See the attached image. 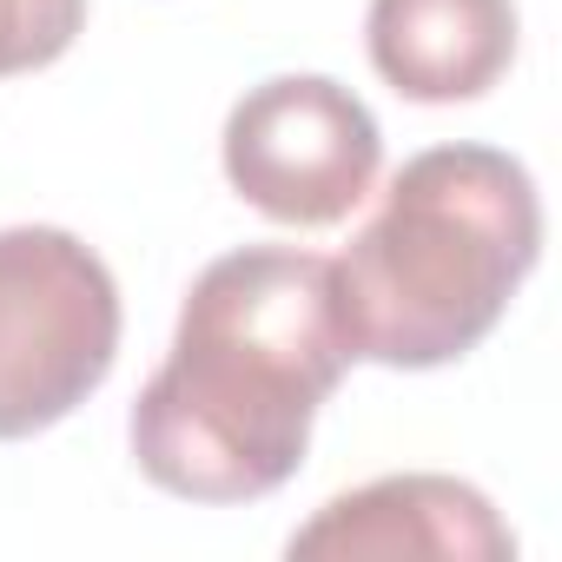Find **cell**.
Returning <instances> with one entry per match:
<instances>
[{
    "label": "cell",
    "instance_id": "1",
    "mask_svg": "<svg viewBox=\"0 0 562 562\" xmlns=\"http://www.w3.org/2000/svg\"><path fill=\"white\" fill-rule=\"evenodd\" d=\"M345 371L351 345L331 258L299 245L212 258L179 305L166 364L126 417L139 476L186 503H258L285 490Z\"/></svg>",
    "mask_w": 562,
    "mask_h": 562
},
{
    "label": "cell",
    "instance_id": "2",
    "mask_svg": "<svg viewBox=\"0 0 562 562\" xmlns=\"http://www.w3.org/2000/svg\"><path fill=\"white\" fill-rule=\"evenodd\" d=\"M542 258V199L496 146H430L404 159L378 212L331 258L351 358L437 371L470 358Z\"/></svg>",
    "mask_w": 562,
    "mask_h": 562
},
{
    "label": "cell",
    "instance_id": "3",
    "mask_svg": "<svg viewBox=\"0 0 562 562\" xmlns=\"http://www.w3.org/2000/svg\"><path fill=\"white\" fill-rule=\"evenodd\" d=\"M120 358V285L60 225L0 232V443L74 417Z\"/></svg>",
    "mask_w": 562,
    "mask_h": 562
},
{
    "label": "cell",
    "instance_id": "4",
    "mask_svg": "<svg viewBox=\"0 0 562 562\" xmlns=\"http://www.w3.org/2000/svg\"><path fill=\"white\" fill-rule=\"evenodd\" d=\"M225 179L278 225H345L384 166L371 106L325 74H278L225 113Z\"/></svg>",
    "mask_w": 562,
    "mask_h": 562
},
{
    "label": "cell",
    "instance_id": "5",
    "mask_svg": "<svg viewBox=\"0 0 562 562\" xmlns=\"http://www.w3.org/2000/svg\"><path fill=\"white\" fill-rule=\"evenodd\" d=\"M292 555H437V562H509L516 529L496 503L437 470L378 476L364 490L331 496L305 529H292Z\"/></svg>",
    "mask_w": 562,
    "mask_h": 562
},
{
    "label": "cell",
    "instance_id": "6",
    "mask_svg": "<svg viewBox=\"0 0 562 562\" xmlns=\"http://www.w3.org/2000/svg\"><path fill=\"white\" fill-rule=\"evenodd\" d=\"M371 67L417 106L483 100L516 60V0H371Z\"/></svg>",
    "mask_w": 562,
    "mask_h": 562
},
{
    "label": "cell",
    "instance_id": "7",
    "mask_svg": "<svg viewBox=\"0 0 562 562\" xmlns=\"http://www.w3.org/2000/svg\"><path fill=\"white\" fill-rule=\"evenodd\" d=\"M87 27V0H0V80L54 67Z\"/></svg>",
    "mask_w": 562,
    "mask_h": 562
}]
</instances>
